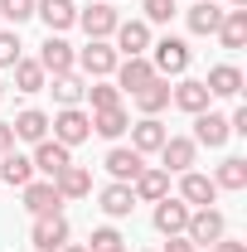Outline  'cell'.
<instances>
[{
    "label": "cell",
    "mask_w": 247,
    "mask_h": 252,
    "mask_svg": "<svg viewBox=\"0 0 247 252\" xmlns=\"http://www.w3.org/2000/svg\"><path fill=\"white\" fill-rule=\"evenodd\" d=\"M214 185H218V189H247V160H243V156H228L223 165H218Z\"/></svg>",
    "instance_id": "obj_32"
},
{
    "label": "cell",
    "mask_w": 247,
    "mask_h": 252,
    "mask_svg": "<svg viewBox=\"0 0 247 252\" xmlns=\"http://www.w3.org/2000/svg\"><path fill=\"white\" fill-rule=\"evenodd\" d=\"M49 126H54V141L68 146V151H73V146H83V141L93 136V117H88L83 107H63L59 117H49Z\"/></svg>",
    "instance_id": "obj_2"
},
{
    "label": "cell",
    "mask_w": 247,
    "mask_h": 252,
    "mask_svg": "<svg viewBox=\"0 0 247 252\" xmlns=\"http://www.w3.org/2000/svg\"><path fill=\"white\" fill-rule=\"evenodd\" d=\"M39 68L49 73V78H59V73H73V63H78V54H73V44L68 39H59V34H49L44 44H39Z\"/></svg>",
    "instance_id": "obj_7"
},
{
    "label": "cell",
    "mask_w": 247,
    "mask_h": 252,
    "mask_svg": "<svg viewBox=\"0 0 247 252\" xmlns=\"http://www.w3.org/2000/svg\"><path fill=\"white\" fill-rule=\"evenodd\" d=\"M218 39H223V49H243L247 44V10H228L223 25H218Z\"/></svg>",
    "instance_id": "obj_30"
},
{
    "label": "cell",
    "mask_w": 247,
    "mask_h": 252,
    "mask_svg": "<svg viewBox=\"0 0 247 252\" xmlns=\"http://www.w3.org/2000/svg\"><path fill=\"white\" fill-rule=\"evenodd\" d=\"M131 209H136V194H131V185H117V180H112V185L102 189V214H107V219H126Z\"/></svg>",
    "instance_id": "obj_28"
},
{
    "label": "cell",
    "mask_w": 247,
    "mask_h": 252,
    "mask_svg": "<svg viewBox=\"0 0 247 252\" xmlns=\"http://www.w3.org/2000/svg\"><path fill=\"white\" fill-rule=\"evenodd\" d=\"M214 252H247V243H238V238H228V233H223V238L214 243Z\"/></svg>",
    "instance_id": "obj_38"
},
{
    "label": "cell",
    "mask_w": 247,
    "mask_h": 252,
    "mask_svg": "<svg viewBox=\"0 0 247 252\" xmlns=\"http://www.w3.org/2000/svg\"><path fill=\"white\" fill-rule=\"evenodd\" d=\"M155 156H160V170H165V175H185V170H194L199 146H194L189 136H165V146H160Z\"/></svg>",
    "instance_id": "obj_6"
},
{
    "label": "cell",
    "mask_w": 247,
    "mask_h": 252,
    "mask_svg": "<svg viewBox=\"0 0 247 252\" xmlns=\"http://www.w3.org/2000/svg\"><path fill=\"white\" fill-rule=\"evenodd\" d=\"M30 160H34V175H49V180H54L59 170H68V165H73V151H68V146H59L54 136H44V141L34 146Z\"/></svg>",
    "instance_id": "obj_12"
},
{
    "label": "cell",
    "mask_w": 247,
    "mask_h": 252,
    "mask_svg": "<svg viewBox=\"0 0 247 252\" xmlns=\"http://www.w3.org/2000/svg\"><path fill=\"white\" fill-rule=\"evenodd\" d=\"M165 122L160 117H141V122H131V151H141V156H155L160 146H165Z\"/></svg>",
    "instance_id": "obj_20"
},
{
    "label": "cell",
    "mask_w": 247,
    "mask_h": 252,
    "mask_svg": "<svg viewBox=\"0 0 247 252\" xmlns=\"http://www.w3.org/2000/svg\"><path fill=\"white\" fill-rule=\"evenodd\" d=\"M78 25L88 30V39H112V34H117V25H122V15H117L107 0H93L88 10H78Z\"/></svg>",
    "instance_id": "obj_8"
},
{
    "label": "cell",
    "mask_w": 247,
    "mask_h": 252,
    "mask_svg": "<svg viewBox=\"0 0 247 252\" xmlns=\"http://www.w3.org/2000/svg\"><path fill=\"white\" fill-rule=\"evenodd\" d=\"M107 5H112V0H107Z\"/></svg>",
    "instance_id": "obj_45"
},
{
    "label": "cell",
    "mask_w": 247,
    "mask_h": 252,
    "mask_svg": "<svg viewBox=\"0 0 247 252\" xmlns=\"http://www.w3.org/2000/svg\"><path fill=\"white\" fill-rule=\"evenodd\" d=\"M189 223V204L180 194H165L160 204H155V233H165V238H180Z\"/></svg>",
    "instance_id": "obj_11"
},
{
    "label": "cell",
    "mask_w": 247,
    "mask_h": 252,
    "mask_svg": "<svg viewBox=\"0 0 247 252\" xmlns=\"http://www.w3.org/2000/svg\"><path fill=\"white\" fill-rule=\"evenodd\" d=\"M112 39H117L112 49H117L122 59H141V54L151 49V25H146V20H122Z\"/></svg>",
    "instance_id": "obj_9"
},
{
    "label": "cell",
    "mask_w": 247,
    "mask_h": 252,
    "mask_svg": "<svg viewBox=\"0 0 247 252\" xmlns=\"http://www.w3.org/2000/svg\"><path fill=\"white\" fill-rule=\"evenodd\" d=\"M44 88L54 93L59 107H78L83 93H88V78H83V73H59V78H54V83H44Z\"/></svg>",
    "instance_id": "obj_25"
},
{
    "label": "cell",
    "mask_w": 247,
    "mask_h": 252,
    "mask_svg": "<svg viewBox=\"0 0 247 252\" xmlns=\"http://www.w3.org/2000/svg\"><path fill=\"white\" fill-rule=\"evenodd\" d=\"M20 194H25V209H30L34 219H44V214H63V199H59V189H54V180H30Z\"/></svg>",
    "instance_id": "obj_15"
},
{
    "label": "cell",
    "mask_w": 247,
    "mask_h": 252,
    "mask_svg": "<svg viewBox=\"0 0 247 252\" xmlns=\"http://www.w3.org/2000/svg\"><path fill=\"white\" fill-rule=\"evenodd\" d=\"M34 15L49 25V34H63L68 25H78V5L73 0H34Z\"/></svg>",
    "instance_id": "obj_21"
},
{
    "label": "cell",
    "mask_w": 247,
    "mask_h": 252,
    "mask_svg": "<svg viewBox=\"0 0 247 252\" xmlns=\"http://www.w3.org/2000/svg\"><path fill=\"white\" fill-rule=\"evenodd\" d=\"M107 248H122V233L117 228H93V248L88 252H107Z\"/></svg>",
    "instance_id": "obj_37"
},
{
    "label": "cell",
    "mask_w": 247,
    "mask_h": 252,
    "mask_svg": "<svg viewBox=\"0 0 247 252\" xmlns=\"http://www.w3.org/2000/svg\"><path fill=\"white\" fill-rule=\"evenodd\" d=\"M0 97H5V83H0Z\"/></svg>",
    "instance_id": "obj_44"
},
{
    "label": "cell",
    "mask_w": 247,
    "mask_h": 252,
    "mask_svg": "<svg viewBox=\"0 0 247 252\" xmlns=\"http://www.w3.org/2000/svg\"><path fill=\"white\" fill-rule=\"evenodd\" d=\"M131 194H136V204H160V199L170 194V175H165L160 165H146V170L131 180Z\"/></svg>",
    "instance_id": "obj_18"
},
{
    "label": "cell",
    "mask_w": 247,
    "mask_h": 252,
    "mask_svg": "<svg viewBox=\"0 0 247 252\" xmlns=\"http://www.w3.org/2000/svg\"><path fill=\"white\" fill-rule=\"evenodd\" d=\"M44 83H49V73H44L34 59L15 63V93H44Z\"/></svg>",
    "instance_id": "obj_31"
},
{
    "label": "cell",
    "mask_w": 247,
    "mask_h": 252,
    "mask_svg": "<svg viewBox=\"0 0 247 252\" xmlns=\"http://www.w3.org/2000/svg\"><path fill=\"white\" fill-rule=\"evenodd\" d=\"M160 252H199V248H194V243H189L185 233H180V238H170V243H165Z\"/></svg>",
    "instance_id": "obj_39"
},
{
    "label": "cell",
    "mask_w": 247,
    "mask_h": 252,
    "mask_svg": "<svg viewBox=\"0 0 247 252\" xmlns=\"http://www.w3.org/2000/svg\"><path fill=\"white\" fill-rule=\"evenodd\" d=\"M20 49H25L20 34H15V30H0V68H15V63H20Z\"/></svg>",
    "instance_id": "obj_35"
},
{
    "label": "cell",
    "mask_w": 247,
    "mask_h": 252,
    "mask_svg": "<svg viewBox=\"0 0 247 252\" xmlns=\"http://www.w3.org/2000/svg\"><path fill=\"white\" fill-rule=\"evenodd\" d=\"M5 151H15V131H10V122H0V156Z\"/></svg>",
    "instance_id": "obj_40"
},
{
    "label": "cell",
    "mask_w": 247,
    "mask_h": 252,
    "mask_svg": "<svg viewBox=\"0 0 247 252\" xmlns=\"http://www.w3.org/2000/svg\"><path fill=\"white\" fill-rule=\"evenodd\" d=\"M204 88H209V97H238L243 93V73H238L233 63H218V68H209Z\"/></svg>",
    "instance_id": "obj_23"
},
{
    "label": "cell",
    "mask_w": 247,
    "mask_h": 252,
    "mask_svg": "<svg viewBox=\"0 0 247 252\" xmlns=\"http://www.w3.org/2000/svg\"><path fill=\"white\" fill-rule=\"evenodd\" d=\"M10 131H15V141H30V146H39V141L49 136V117H44L39 107H25V112L10 122Z\"/></svg>",
    "instance_id": "obj_22"
},
{
    "label": "cell",
    "mask_w": 247,
    "mask_h": 252,
    "mask_svg": "<svg viewBox=\"0 0 247 252\" xmlns=\"http://www.w3.org/2000/svg\"><path fill=\"white\" fill-rule=\"evenodd\" d=\"M233 10H247V0H233Z\"/></svg>",
    "instance_id": "obj_42"
},
{
    "label": "cell",
    "mask_w": 247,
    "mask_h": 252,
    "mask_svg": "<svg viewBox=\"0 0 247 252\" xmlns=\"http://www.w3.org/2000/svg\"><path fill=\"white\" fill-rule=\"evenodd\" d=\"M102 165H107V175H112L117 185H131V180L146 170V156H141V151H131V146H112Z\"/></svg>",
    "instance_id": "obj_14"
},
{
    "label": "cell",
    "mask_w": 247,
    "mask_h": 252,
    "mask_svg": "<svg viewBox=\"0 0 247 252\" xmlns=\"http://www.w3.org/2000/svg\"><path fill=\"white\" fill-rule=\"evenodd\" d=\"M93 97V112H107V107H122V93H117V83H88V93Z\"/></svg>",
    "instance_id": "obj_33"
},
{
    "label": "cell",
    "mask_w": 247,
    "mask_h": 252,
    "mask_svg": "<svg viewBox=\"0 0 247 252\" xmlns=\"http://www.w3.org/2000/svg\"><path fill=\"white\" fill-rule=\"evenodd\" d=\"M59 252H88V248H83V243H68V248H59Z\"/></svg>",
    "instance_id": "obj_41"
},
{
    "label": "cell",
    "mask_w": 247,
    "mask_h": 252,
    "mask_svg": "<svg viewBox=\"0 0 247 252\" xmlns=\"http://www.w3.org/2000/svg\"><path fill=\"white\" fill-rule=\"evenodd\" d=\"M54 189H59L63 204H68V199H88V194H93V170H88V165H68V170L54 175Z\"/></svg>",
    "instance_id": "obj_19"
},
{
    "label": "cell",
    "mask_w": 247,
    "mask_h": 252,
    "mask_svg": "<svg viewBox=\"0 0 247 252\" xmlns=\"http://www.w3.org/2000/svg\"><path fill=\"white\" fill-rule=\"evenodd\" d=\"M141 10H146V25H170L175 0H141Z\"/></svg>",
    "instance_id": "obj_36"
},
{
    "label": "cell",
    "mask_w": 247,
    "mask_h": 252,
    "mask_svg": "<svg viewBox=\"0 0 247 252\" xmlns=\"http://www.w3.org/2000/svg\"><path fill=\"white\" fill-rule=\"evenodd\" d=\"M223 15H228V10H218L214 0H199V5H194V10L185 15V20H189V34H218Z\"/></svg>",
    "instance_id": "obj_29"
},
{
    "label": "cell",
    "mask_w": 247,
    "mask_h": 252,
    "mask_svg": "<svg viewBox=\"0 0 247 252\" xmlns=\"http://www.w3.org/2000/svg\"><path fill=\"white\" fill-rule=\"evenodd\" d=\"M180 199H185L189 209H214V199H218V185H214V175L185 170V175H180Z\"/></svg>",
    "instance_id": "obj_10"
},
{
    "label": "cell",
    "mask_w": 247,
    "mask_h": 252,
    "mask_svg": "<svg viewBox=\"0 0 247 252\" xmlns=\"http://www.w3.org/2000/svg\"><path fill=\"white\" fill-rule=\"evenodd\" d=\"M107 252H126V243H122V248H107Z\"/></svg>",
    "instance_id": "obj_43"
},
{
    "label": "cell",
    "mask_w": 247,
    "mask_h": 252,
    "mask_svg": "<svg viewBox=\"0 0 247 252\" xmlns=\"http://www.w3.org/2000/svg\"><path fill=\"white\" fill-rule=\"evenodd\" d=\"M30 248L34 252H59V248H68V219H63V214H44V219H34Z\"/></svg>",
    "instance_id": "obj_5"
},
{
    "label": "cell",
    "mask_w": 247,
    "mask_h": 252,
    "mask_svg": "<svg viewBox=\"0 0 247 252\" xmlns=\"http://www.w3.org/2000/svg\"><path fill=\"white\" fill-rule=\"evenodd\" d=\"M117 63H122V54L112 49V39H88V49H78V63L73 68H83L88 78H112Z\"/></svg>",
    "instance_id": "obj_3"
},
{
    "label": "cell",
    "mask_w": 247,
    "mask_h": 252,
    "mask_svg": "<svg viewBox=\"0 0 247 252\" xmlns=\"http://www.w3.org/2000/svg\"><path fill=\"white\" fill-rule=\"evenodd\" d=\"M146 83H155V68H151V59H146V54H141V59H122L117 63V93H141V88H146Z\"/></svg>",
    "instance_id": "obj_16"
},
{
    "label": "cell",
    "mask_w": 247,
    "mask_h": 252,
    "mask_svg": "<svg viewBox=\"0 0 247 252\" xmlns=\"http://www.w3.org/2000/svg\"><path fill=\"white\" fill-rule=\"evenodd\" d=\"M136 107H141V117H160V112L170 107V78H155V83H146V88L136 93Z\"/></svg>",
    "instance_id": "obj_26"
},
{
    "label": "cell",
    "mask_w": 247,
    "mask_h": 252,
    "mask_svg": "<svg viewBox=\"0 0 247 252\" xmlns=\"http://www.w3.org/2000/svg\"><path fill=\"white\" fill-rule=\"evenodd\" d=\"M189 44L185 39H175V34H165L160 44H151V68H155V78H180L189 68Z\"/></svg>",
    "instance_id": "obj_1"
},
{
    "label": "cell",
    "mask_w": 247,
    "mask_h": 252,
    "mask_svg": "<svg viewBox=\"0 0 247 252\" xmlns=\"http://www.w3.org/2000/svg\"><path fill=\"white\" fill-rule=\"evenodd\" d=\"M0 20H10L20 30L25 20H34V0H0Z\"/></svg>",
    "instance_id": "obj_34"
},
{
    "label": "cell",
    "mask_w": 247,
    "mask_h": 252,
    "mask_svg": "<svg viewBox=\"0 0 247 252\" xmlns=\"http://www.w3.org/2000/svg\"><path fill=\"white\" fill-rule=\"evenodd\" d=\"M228 136H233V131H228V117H223V112L209 107V112H199V117H194V146L218 151V146H228Z\"/></svg>",
    "instance_id": "obj_13"
},
{
    "label": "cell",
    "mask_w": 247,
    "mask_h": 252,
    "mask_svg": "<svg viewBox=\"0 0 247 252\" xmlns=\"http://www.w3.org/2000/svg\"><path fill=\"white\" fill-rule=\"evenodd\" d=\"M30 180H34V160L30 156H20V151H5V156H0V185L25 189Z\"/></svg>",
    "instance_id": "obj_24"
},
{
    "label": "cell",
    "mask_w": 247,
    "mask_h": 252,
    "mask_svg": "<svg viewBox=\"0 0 247 252\" xmlns=\"http://www.w3.org/2000/svg\"><path fill=\"white\" fill-rule=\"evenodd\" d=\"M223 233H228V223H223V214H218V209H189L185 238L194 243V248H214Z\"/></svg>",
    "instance_id": "obj_4"
},
{
    "label": "cell",
    "mask_w": 247,
    "mask_h": 252,
    "mask_svg": "<svg viewBox=\"0 0 247 252\" xmlns=\"http://www.w3.org/2000/svg\"><path fill=\"white\" fill-rule=\"evenodd\" d=\"M93 131L102 141H117L131 131V117H126V107H107V112H93Z\"/></svg>",
    "instance_id": "obj_27"
},
{
    "label": "cell",
    "mask_w": 247,
    "mask_h": 252,
    "mask_svg": "<svg viewBox=\"0 0 247 252\" xmlns=\"http://www.w3.org/2000/svg\"><path fill=\"white\" fill-rule=\"evenodd\" d=\"M170 102L180 107V112H189V117H199V112H209V88H204V78H185V83H175L170 88Z\"/></svg>",
    "instance_id": "obj_17"
}]
</instances>
